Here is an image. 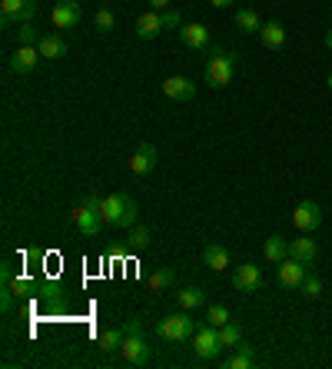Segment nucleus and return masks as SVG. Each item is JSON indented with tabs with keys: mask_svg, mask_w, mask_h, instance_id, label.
<instances>
[{
	"mask_svg": "<svg viewBox=\"0 0 332 369\" xmlns=\"http://www.w3.org/2000/svg\"><path fill=\"white\" fill-rule=\"evenodd\" d=\"M259 40H263L266 50H283L286 47V27L279 20H266L263 30H259Z\"/></svg>",
	"mask_w": 332,
	"mask_h": 369,
	"instance_id": "a211bd4d",
	"label": "nucleus"
},
{
	"mask_svg": "<svg viewBox=\"0 0 332 369\" xmlns=\"http://www.w3.org/2000/svg\"><path fill=\"white\" fill-rule=\"evenodd\" d=\"M193 353H196V360H206L213 363L223 353V343H219V330L216 326H199L196 333H193Z\"/></svg>",
	"mask_w": 332,
	"mask_h": 369,
	"instance_id": "423d86ee",
	"label": "nucleus"
},
{
	"mask_svg": "<svg viewBox=\"0 0 332 369\" xmlns=\"http://www.w3.org/2000/svg\"><path fill=\"white\" fill-rule=\"evenodd\" d=\"M163 93L173 100V103H190L196 97V84L186 77H166L163 80Z\"/></svg>",
	"mask_w": 332,
	"mask_h": 369,
	"instance_id": "9b49d317",
	"label": "nucleus"
},
{
	"mask_svg": "<svg viewBox=\"0 0 332 369\" xmlns=\"http://www.w3.org/2000/svg\"><path fill=\"white\" fill-rule=\"evenodd\" d=\"M219 343H223V350H236L239 343H243V330H239L236 323H226V326H219Z\"/></svg>",
	"mask_w": 332,
	"mask_h": 369,
	"instance_id": "bb28decb",
	"label": "nucleus"
},
{
	"mask_svg": "<svg viewBox=\"0 0 332 369\" xmlns=\"http://www.w3.org/2000/svg\"><path fill=\"white\" fill-rule=\"evenodd\" d=\"M153 166H156V146H153V143H140V146H136V153L130 156V173L146 176Z\"/></svg>",
	"mask_w": 332,
	"mask_h": 369,
	"instance_id": "4468645a",
	"label": "nucleus"
},
{
	"mask_svg": "<svg viewBox=\"0 0 332 369\" xmlns=\"http://www.w3.org/2000/svg\"><path fill=\"white\" fill-rule=\"evenodd\" d=\"M316 253H319V246H316L313 233H303L299 240H289V256H296V260L306 263V266H313Z\"/></svg>",
	"mask_w": 332,
	"mask_h": 369,
	"instance_id": "dca6fc26",
	"label": "nucleus"
},
{
	"mask_svg": "<svg viewBox=\"0 0 332 369\" xmlns=\"http://www.w3.org/2000/svg\"><path fill=\"white\" fill-rule=\"evenodd\" d=\"M199 326L186 316V310L183 313H170V316H163L160 323H156V336L166 343H186L193 340V333H196Z\"/></svg>",
	"mask_w": 332,
	"mask_h": 369,
	"instance_id": "f03ea898",
	"label": "nucleus"
},
{
	"mask_svg": "<svg viewBox=\"0 0 332 369\" xmlns=\"http://www.w3.org/2000/svg\"><path fill=\"white\" fill-rule=\"evenodd\" d=\"M319 223H323V206L316 203V200H303L293 210V226L299 233H313Z\"/></svg>",
	"mask_w": 332,
	"mask_h": 369,
	"instance_id": "0eeeda50",
	"label": "nucleus"
},
{
	"mask_svg": "<svg viewBox=\"0 0 332 369\" xmlns=\"http://www.w3.org/2000/svg\"><path fill=\"white\" fill-rule=\"evenodd\" d=\"M233 70H236V54H229L223 47H213V57L206 64V84L213 90L226 87L229 80H233Z\"/></svg>",
	"mask_w": 332,
	"mask_h": 369,
	"instance_id": "7ed1b4c3",
	"label": "nucleus"
},
{
	"mask_svg": "<svg viewBox=\"0 0 332 369\" xmlns=\"http://www.w3.org/2000/svg\"><path fill=\"white\" fill-rule=\"evenodd\" d=\"M303 280H306V263H299L296 256H286L279 263V283L286 290H296V286H303Z\"/></svg>",
	"mask_w": 332,
	"mask_h": 369,
	"instance_id": "ddd939ff",
	"label": "nucleus"
},
{
	"mask_svg": "<svg viewBox=\"0 0 332 369\" xmlns=\"http://www.w3.org/2000/svg\"><path fill=\"white\" fill-rule=\"evenodd\" d=\"M37 50H40V57H47V60H60L70 54V47H66V40L60 37V34H44Z\"/></svg>",
	"mask_w": 332,
	"mask_h": 369,
	"instance_id": "6ab92c4d",
	"label": "nucleus"
},
{
	"mask_svg": "<svg viewBox=\"0 0 332 369\" xmlns=\"http://www.w3.org/2000/svg\"><path fill=\"white\" fill-rule=\"evenodd\" d=\"M80 4L76 0H60L57 7H54V27L57 30H74L80 24Z\"/></svg>",
	"mask_w": 332,
	"mask_h": 369,
	"instance_id": "f8f14e48",
	"label": "nucleus"
},
{
	"mask_svg": "<svg viewBox=\"0 0 332 369\" xmlns=\"http://www.w3.org/2000/svg\"><path fill=\"white\" fill-rule=\"evenodd\" d=\"M203 263H206L209 270H216V273H223L229 266V253H226V246H219V243H209L206 250H203Z\"/></svg>",
	"mask_w": 332,
	"mask_h": 369,
	"instance_id": "4be33fe9",
	"label": "nucleus"
},
{
	"mask_svg": "<svg viewBox=\"0 0 332 369\" xmlns=\"http://www.w3.org/2000/svg\"><path fill=\"white\" fill-rule=\"evenodd\" d=\"M233 286H236L239 293H259V286H263V270H259L256 263H243V266H236V273H233Z\"/></svg>",
	"mask_w": 332,
	"mask_h": 369,
	"instance_id": "1a4fd4ad",
	"label": "nucleus"
},
{
	"mask_svg": "<svg viewBox=\"0 0 332 369\" xmlns=\"http://www.w3.org/2000/svg\"><path fill=\"white\" fill-rule=\"evenodd\" d=\"M37 17V4L34 0H0V24L4 27H20Z\"/></svg>",
	"mask_w": 332,
	"mask_h": 369,
	"instance_id": "39448f33",
	"label": "nucleus"
},
{
	"mask_svg": "<svg viewBox=\"0 0 332 369\" xmlns=\"http://www.w3.org/2000/svg\"><path fill=\"white\" fill-rule=\"evenodd\" d=\"M299 290H303V296H306V300H316V296L323 293V280H319V276H306Z\"/></svg>",
	"mask_w": 332,
	"mask_h": 369,
	"instance_id": "7c9ffc66",
	"label": "nucleus"
},
{
	"mask_svg": "<svg viewBox=\"0 0 332 369\" xmlns=\"http://www.w3.org/2000/svg\"><path fill=\"white\" fill-rule=\"evenodd\" d=\"M160 17H163V30H180L183 27V20L176 10H160Z\"/></svg>",
	"mask_w": 332,
	"mask_h": 369,
	"instance_id": "473e14b6",
	"label": "nucleus"
},
{
	"mask_svg": "<svg viewBox=\"0 0 332 369\" xmlns=\"http://www.w3.org/2000/svg\"><path fill=\"white\" fill-rule=\"evenodd\" d=\"M176 300H180V310H199V306H206V293L199 290V286H186V290L176 293Z\"/></svg>",
	"mask_w": 332,
	"mask_h": 369,
	"instance_id": "b1692460",
	"label": "nucleus"
},
{
	"mask_svg": "<svg viewBox=\"0 0 332 369\" xmlns=\"http://www.w3.org/2000/svg\"><path fill=\"white\" fill-rule=\"evenodd\" d=\"M124 330H126V336H133V333H143V323H140V320H130Z\"/></svg>",
	"mask_w": 332,
	"mask_h": 369,
	"instance_id": "f704fd0d",
	"label": "nucleus"
},
{
	"mask_svg": "<svg viewBox=\"0 0 332 369\" xmlns=\"http://www.w3.org/2000/svg\"><path fill=\"white\" fill-rule=\"evenodd\" d=\"M124 336H126L124 326H110V330H104V333H100V350H104V353L120 350V343H124Z\"/></svg>",
	"mask_w": 332,
	"mask_h": 369,
	"instance_id": "a878e982",
	"label": "nucleus"
},
{
	"mask_svg": "<svg viewBox=\"0 0 332 369\" xmlns=\"http://www.w3.org/2000/svg\"><path fill=\"white\" fill-rule=\"evenodd\" d=\"M106 226H133L136 223V200L130 193H110L104 196V210H100Z\"/></svg>",
	"mask_w": 332,
	"mask_h": 369,
	"instance_id": "f257e3e1",
	"label": "nucleus"
},
{
	"mask_svg": "<svg viewBox=\"0 0 332 369\" xmlns=\"http://www.w3.org/2000/svg\"><path fill=\"white\" fill-rule=\"evenodd\" d=\"M326 47L332 50V30H329V34H326Z\"/></svg>",
	"mask_w": 332,
	"mask_h": 369,
	"instance_id": "4c0bfd02",
	"label": "nucleus"
},
{
	"mask_svg": "<svg viewBox=\"0 0 332 369\" xmlns=\"http://www.w3.org/2000/svg\"><path fill=\"white\" fill-rule=\"evenodd\" d=\"M263 256H266V263H276V266H279V263L289 256V240H286V236H279V233H273L263 243Z\"/></svg>",
	"mask_w": 332,
	"mask_h": 369,
	"instance_id": "412c9836",
	"label": "nucleus"
},
{
	"mask_svg": "<svg viewBox=\"0 0 332 369\" xmlns=\"http://www.w3.org/2000/svg\"><path fill=\"white\" fill-rule=\"evenodd\" d=\"M209 4H213V7H219V10H226L233 0H209Z\"/></svg>",
	"mask_w": 332,
	"mask_h": 369,
	"instance_id": "e433bc0d",
	"label": "nucleus"
},
{
	"mask_svg": "<svg viewBox=\"0 0 332 369\" xmlns=\"http://www.w3.org/2000/svg\"><path fill=\"white\" fill-rule=\"evenodd\" d=\"M150 243H153V230H146V226H133L130 230V246L133 250H146Z\"/></svg>",
	"mask_w": 332,
	"mask_h": 369,
	"instance_id": "c85d7f7f",
	"label": "nucleus"
},
{
	"mask_svg": "<svg viewBox=\"0 0 332 369\" xmlns=\"http://www.w3.org/2000/svg\"><path fill=\"white\" fill-rule=\"evenodd\" d=\"M153 10H170V0H150Z\"/></svg>",
	"mask_w": 332,
	"mask_h": 369,
	"instance_id": "c9c22d12",
	"label": "nucleus"
},
{
	"mask_svg": "<svg viewBox=\"0 0 332 369\" xmlns=\"http://www.w3.org/2000/svg\"><path fill=\"white\" fill-rule=\"evenodd\" d=\"M37 64H40V50L37 47H27V44H20L14 54H10V70L14 74H34L37 70Z\"/></svg>",
	"mask_w": 332,
	"mask_h": 369,
	"instance_id": "9d476101",
	"label": "nucleus"
},
{
	"mask_svg": "<svg viewBox=\"0 0 332 369\" xmlns=\"http://www.w3.org/2000/svg\"><path fill=\"white\" fill-rule=\"evenodd\" d=\"M173 280H176V270H173V266H160V270H153L150 276H146V286H150L153 293H163L173 286Z\"/></svg>",
	"mask_w": 332,
	"mask_h": 369,
	"instance_id": "5701e85b",
	"label": "nucleus"
},
{
	"mask_svg": "<svg viewBox=\"0 0 332 369\" xmlns=\"http://www.w3.org/2000/svg\"><path fill=\"white\" fill-rule=\"evenodd\" d=\"M120 360L126 363V366H150L153 363V346L146 343V336L143 333H133V336H124V343H120Z\"/></svg>",
	"mask_w": 332,
	"mask_h": 369,
	"instance_id": "20e7f679",
	"label": "nucleus"
},
{
	"mask_svg": "<svg viewBox=\"0 0 332 369\" xmlns=\"http://www.w3.org/2000/svg\"><path fill=\"white\" fill-rule=\"evenodd\" d=\"M180 40L190 50H206L209 47V30L203 24H183L180 27Z\"/></svg>",
	"mask_w": 332,
	"mask_h": 369,
	"instance_id": "f3484780",
	"label": "nucleus"
},
{
	"mask_svg": "<svg viewBox=\"0 0 332 369\" xmlns=\"http://www.w3.org/2000/svg\"><path fill=\"white\" fill-rule=\"evenodd\" d=\"M70 220H74V226H76V230H80L84 236H96V233H100V226H106V223H104V216L96 213V210H90L86 203L74 206Z\"/></svg>",
	"mask_w": 332,
	"mask_h": 369,
	"instance_id": "6e6552de",
	"label": "nucleus"
},
{
	"mask_svg": "<svg viewBox=\"0 0 332 369\" xmlns=\"http://www.w3.org/2000/svg\"><path fill=\"white\" fill-rule=\"evenodd\" d=\"M163 34V17L160 10H146V14H140L136 17V37L140 40H153Z\"/></svg>",
	"mask_w": 332,
	"mask_h": 369,
	"instance_id": "2eb2a0df",
	"label": "nucleus"
},
{
	"mask_svg": "<svg viewBox=\"0 0 332 369\" xmlns=\"http://www.w3.org/2000/svg\"><path fill=\"white\" fill-rule=\"evenodd\" d=\"M223 366H226V369H253V366H256V350L246 346V343H239L236 350L223 360Z\"/></svg>",
	"mask_w": 332,
	"mask_h": 369,
	"instance_id": "aec40b11",
	"label": "nucleus"
},
{
	"mask_svg": "<svg viewBox=\"0 0 332 369\" xmlns=\"http://www.w3.org/2000/svg\"><path fill=\"white\" fill-rule=\"evenodd\" d=\"M206 323L219 330V326H226V323H233V316H229L226 306H219V303H216V306H209V310H206Z\"/></svg>",
	"mask_w": 332,
	"mask_h": 369,
	"instance_id": "c756f323",
	"label": "nucleus"
},
{
	"mask_svg": "<svg viewBox=\"0 0 332 369\" xmlns=\"http://www.w3.org/2000/svg\"><path fill=\"white\" fill-rule=\"evenodd\" d=\"M94 24H96L100 34H110V30L116 27V14L110 7H100V10H96V17H94Z\"/></svg>",
	"mask_w": 332,
	"mask_h": 369,
	"instance_id": "cd10ccee",
	"label": "nucleus"
},
{
	"mask_svg": "<svg viewBox=\"0 0 332 369\" xmlns=\"http://www.w3.org/2000/svg\"><path fill=\"white\" fill-rule=\"evenodd\" d=\"M10 290H14V296H30V290H34V283L24 280V276H14V280H10Z\"/></svg>",
	"mask_w": 332,
	"mask_h": 369,
	"instance_id": "72a5a7b5",
	"label": "nucleus"
},
{
	"mask_svg": "<svg viewBox=\"0 0 332 369\" xmlns=\"http://www.w3.org/2000/svg\"><path fill=\"white\" fill-rule=\"evenodd\" d=\"M236 27L243 30V34H259V30H263V20H259L256 10L243 7V10H236Z\"/></svg>",
	"mask_w": 332,
	"mask_h": 369,
	"instance_id": "393cba45",
	"label": "nucleus"
},
{
	"mask_svg": "<svg viewBox=\"0 0 332 369\" xmlns=\"http://www.w3.org/2000/svg\"><path fill=\"white\" fill-rule=\"evenodd\" d=\"M17 40H20V44H27V47H37V44H40L37 30L30 27V24H20V27H17Z\"/></svg>",
	"mask_w": 332,
	"mask_h": 369,
	"instance_id": "2f4dec72",
	"label": "nucleus"
},
{
	"mask_svg": "<svg viewBox=\"0 0 332 369\" xmlns=\"http://www.w3.org/2000/svg\"><path fill=\"white\" fill-rule=\"evenodd\" d=\"M326 84H329V90H332V74H329V80H326Z\"/></svg>",
	"mask_w": 332,
	"mask_h": 369,
	"instance_id": "58836bf2",
	"label": "nucleus"
}]
</instances>
